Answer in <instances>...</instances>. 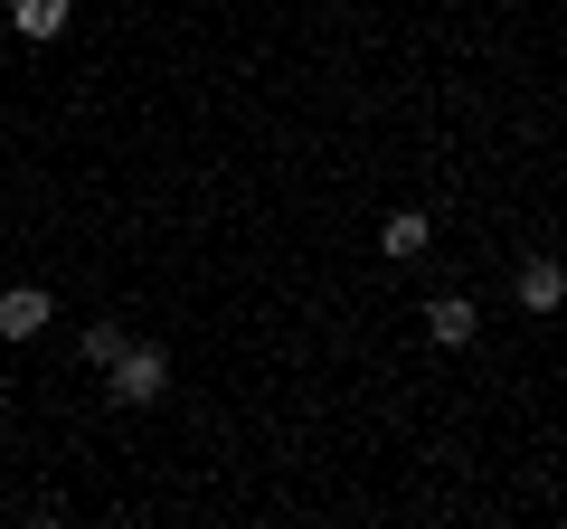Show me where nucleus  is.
Masks as SVG:
<instances>
[{
  "mask_svg": "<svg viewBox=\"0 0 567 529\" xmlns=\"http://www.w3.org/2000/svg\"><path fill=\"white\" fill-rule=\"evenodd\" d=\"M104 387H114V407H162V387H171V350L123 341V350H114V369H104Z\"/></svg>",
  "mask_w": 567,
  "mask_h": 529,
  "instance_id": "nucleus-1",
  "label": "nucleus"
},
{
  "mask_svg": "<svg viewBox=\"0 0 567 529\" xmlns=\"http://www.w3.org/2000/svg\"><path fill=\"white\" fill-rule=\"evenodd\" d=\"M48 312H58V303H48L39 284H10V293H0V341H39Z\"/></svg>",
  "mask_w": 567,
  "mask_h": 529,
  "instance_id": "nucleus-2",
  "label": "nucleus"
},
{
  "mask_svg": "<svg viewBox=\"0 0 567 529\" xmlns=\"http://www.w3.org/2000/svg\"><path fill=\"white\" fill-rule=\"evenodd\" d=\"M511 293H520V312H558V303H567V264H558V256H529Z\"/></svg>",
  "mask_w": 567,
  "mask_h": 529,
  "instance_id": "nucleus-3",
  "label": "nucleus"
},
{
  "mask_svg": "<svg viewBox=\"0 0 567 529\" xmlns=\"http://www.w3.org/2000/svg\"><path fill=\"white\" fill-rule=\"evenodd\" d=\"M425 246H435V227H425V208H398V218L379 227V256H388V264H416Z\"/></svg>",
  "mask_w": 567,
  "mask_h": 529,
  "instance_id": "nucleus-4",
  "label": "nucleus"
},
{
  "mask_svg": "<svg viewBox=\"0 0 567 529\" xmlns=\"http://www.w3.org/2000/svg\"><path fill=\"white\" fill-rule=\"evenodd\" d=\"M473 322H483V312H473L464 293H435V303H425V331H435L445 350H464V341H473Z\"/></svg>",
  "mask_w": 567,
  "mask_h": 529,
  "instance_id": "nucleus-5",
  "label": "nucleus"
},
{
  "mask_svg": "<svg viewBox=\"0 0 567 529\" xmlns=\"http://www.w3.org/2000/svg\"><path fill=\"white\" fill-rule=\"evenodd\" d=\"M66 10H76V0H10V29H20V39H58Z\"/></svg>",
  "mask_w": 567,
  "mask_h": 529,
  "instance_id": "nucleus-6",
  "label": "nucleus"
},
{
  "mask_svg": "<svg viewBox=\"0 0 567 529\" xmlns=\"http://www.w3.org/2000/svg\"><path fill=\"white\" fill-rule=\"evenodd\" d=\"M114 350H123V331H114V322L85 331V369H114Z\"/></svg>",
  "mask_w": 567,
  "mask_h": 529,
  "instance_id": "nucleus-7",
  "label": "nucleus"
}]
</instances>
